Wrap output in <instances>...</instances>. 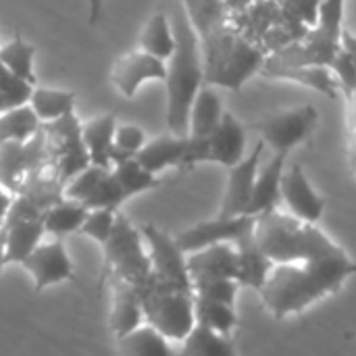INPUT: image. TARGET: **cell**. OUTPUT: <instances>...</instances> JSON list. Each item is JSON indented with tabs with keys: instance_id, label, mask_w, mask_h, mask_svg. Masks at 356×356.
Here are the masks:
<instances>
[{
	"instance_id": "8fae6325",
	"label": "cell",
	"mask_w": 356,
	"mask_h": 356,
	"mask_svg": "<svg viewBox=\"0 0 356 356\" xmlns=\"http://www.w3.org/2000/svg\"><path fill=\"white\" fill-rule=\"evenodd\" d=\"M21 267L31 275L33 280V292L40 294L50 286H56L60 282H71L73 275V263L71 257L63 244L60 238H54L48 244H38L23 261Z\"/></svg>"
},
{
	"instance_id": "52a82bcc",
	"label": "cell",
	"mask_w": 356,
	"mask_h": 356,
	"mask_svg": "<svg viewBox=\"0 0 356 356\" xmlns=\"http://www.w3.org/2000/svg\"><path fill=\"white\" fill-rule=\"evenodd\" d=\"M142 240V232L134 227L129 219L117 213L115 227L108 240L102 244L106 271L113 275V280H123L136 288H142L150 282L152 267L150 257L144 252Z\"/></svg>"
},
{
	"instance_id": "603a6c76",
	"label": "cell",
	"mask_w": 356,
	"mask_h": 356,
	"mask_svg": "<svg viewBox=\"0 0 356 356\" xmlns=\"http://www.w3.org/2000/svg\"><path fill=\"white\" fill-rule=\"evenodd\" d=\"M115 129H117V119L111 113L94 117L88 123H81V140L90 156V163L113 167Z\"/></svg>"
},
{
	"instance_id": "2e32d148",
	"label": "cell",
	"mask_w": 356,
	"mask_h": 356,
	"mask_svg": "<svg viewBox=\"0 0 356 356\" xmlns=\"http://www.w3.org/2000/svg\"><path fill=\"white\" fill-rule=\"evenodd\" d=\"M44 146L46 138H40L38 134L27 142L0 144V186L10 192H19L21 175L42 161Z\"/></svg>"
},
{
	"instance_id": "60d3db41",
	"label": "cell",
	"mask_w": 356,
	"mask_h": 356,
	"mask_svg": "<svg viewBox=\"0 0 356 356\" xmlns=\"http://www.w3.org/2000/svg\"><path fill=\"white\" fill-rule=\"evenodd\" d=\"M102 6H104V0H88V8H90V25H96L100 21V15H102Z\"/></svg>"
},
{
	"instance_id": "4fadbf2b",
	"label": "cell",
	"mask_w": 356,
	"mask_h": 356,
	"mask_svg": "<svg viewBox=\"0 0 356 356\" xmlns=\"http://www.w3.org/2000/svg\"><path fill=\"white\" fill-rule=\"evenodd\" d=\"M265 150H267L265 144L259 140V144L240 163L229 167L219 215H227V217L246 215L250 196H252V188H254L257 175H259V169H261V156Z\"/></svg>"
},
{
	"instance_id": "83f0119b",
	"label": "cell",
	"mask_w": 356,
	"mask_h": 356,
	"mask_svg": "<svg viewBox=\"0 0 356 356\" xmlns=\"http://www.w3.org/2000/svg\"><path fill=\"white\" fill-rule=\"evenodd\" d=\"M40 123H52L73 113L75 106V92L71 90H52V88H35L31 90L29 102H27Z\"/></svg>"
},
{
	"instance_id": "7402d4cb",
	"label": "cell",
	"mask_w": 356,
	"mask_h": 356,
	"mask_svg": "<svg viewBox=\"0 0 356 356\" xmlns=\"http://www.w3.org/2000/svg\"><path fill=\"white\" fill-rule=\"evenodd\" d=\"M6 240H4V259L8 263H19L42 242L46 236L42 217H23L10 219L2 223Z\"/></svg>"
},
{
	"instance_id": "44dd1931",
	"label": "cell",
	"mask_w": 356,
	"mask_h": 356,
	"mask_svg": "<svg viewBox=\"0 0 356 356\" xmlns=\"http://www.w3.org/2000/svg\"><path fill=\"white\" fill-rule=\"evenodd\" d=\"M111 332L115 338H121L144 323V309L140 290L123 280H115L113 292V309H111Z\"/></svg>"
},
{
	"instance_id": "d6a6232c",
	"label": "cell",
	"mask_w": 356,
	"mask_h": 356,
	"mask_svg": "<svg viewBox=\"0 0 356 356\" xmlns=\"http://www.w3.org/2000/svg\"><path fill=\"white\" fill-rule=\"evenodd\" d=\"M33 56H35L33 44L25 42L21 35H15L10 42L0 46V65L29 83H35Z\"/></svg>"
},
{
	"instance_id": "9c48e42d",
	"label": "cell",
	"mask_w": 356,
	"mask_h": 356,
	"mask_svg": "<svg viewBox=\"0 0 356 356\" xmlns=\"http://www.w3.org/2000/svg\"><path fill=\"white\" fill-rule=\"evenodd\" d=\"M142 238L148 242V257L152 267V277L171 290L192 292V277L188 271V254L179 248L177 240L156 225H142Z\"/></svg>"
},
{
	"instance_id": "e575fe53",
	"label": "cell",
	"mask_w": 356,
	"mask_h": 356,
	"mask_svg": "<svg viewBox=\"0 0 356 356\" xmlns=\"http://www.w3.org/2000/svg\"><path fill=\"white\" fill-rule=\"evenodd\" d=\"M108 171H111V167H102V165H94V163L86 165L65 184L63 196L77 200V202H86Z\"/></svg>"
},
{
	"instance_id": "f35d334b",
	"label": "cell",
	"mask_w": 356,
	"mask_h": 356,
	"mask_svg": "<svg viewBox=\"0 0 356 356\" xmlns=\"http://www.w3.org/2000/svg\"><path fill=\"white\" fill-rule=\"evenodd\" d=\"M148 142L144 129L140 125H117L115 129V150H113V163L127 159V156H136L142 146Z\"/></svg>"
},
{
	"instance_id": "6da1fadb",
	"label": "cell",
	"mask_w": 356,
	"mask_h": 356,
	"mask_svg": "<svg viewBox=\"0 0 356 356\" xmlns=\"http://www.w3.org/2000/svg\"><path fill=\"white\" fill-rule=\"evenodd\" d=\"M353 275H356V263L346 250L307 261L275 263L259 294L275 319H286L336 294Z\"/></svg>"
},
{
	"instance_id": "f1b7e54d",
	"label": "cell",
	"mask_w": 356,
	"mask_h": 356,
	"mask_svg": "<svg viewBox=\"0 0 356 356\" xmlns=\"http://www.w3.org/2000/svg\"><path fill=\"white\" fill-rule=\"evenodd\" d=\"M140 48L167 63V58L175 50V31H173L171 17H167L165 13L152 15L142 29Z\"/></svg>"
},
{
	"instance_id": "8992f818",
	"label": "cell",
	"mask_w": 356,
	"mask_h": 356,
	"mask_svg": "<svg viewBox=\"0 0 356 356\" xmlns=\"http://www.w3.org/2000/svg\"><path fill=\"white\" fill-rule=\"evenodd\" d=\"M140 290L144 321L156 327L169 342H184L196 325L194 294L161 286L154 277Z\"/></svg>"
},
{
	"instance_id": "4dcf8cb0",
	"label": "cell",
	"mask_w": 356,
	"mask_h": 356,
	"mask_svg": "<svg viewBox=\"0 0 356 356\" xmlns=\"http://www.w3.org/2000/svg\"><path fill=\"white\" fill-rule=\"evenodd\" d=\"M40 134V119L29 104H21L0 113V144L27 142Z\"/></svg>"
},
{
	"instance_id": "b9f144b4",
	"label": "cell",
	"mask_w": 356,
	"mask_h": 356,
	"mask_svg": "<svg viewBox=\"0 0 356 356\" xmlns=\"http://www.w3.org/2000/svg\"><path fill=\"white\" fill-rule=\"evenodd\" d=\"M10 204H13V198L6 194V190L0 186V225L4 223V219H6V215H8V211H10Z\"/></svg>"
},
{
	"instance_id": "7bdbcfd3",
	"label": "cell",
	"mask_w": 356,
	"mask_h": 356,
	"mask_svg": "<svg viewBox=\"0 0 356 356\" xmlns=\"http://www.w3.org/2000/svg\"><path fill=\"white\" fill-rule=\"evenodd\" d=\"M223 2L227 4L229 10H242V8H246L250 2H254V0H223Z\"/></svg>"
},
{
	"instance_id": "1f68e13d",
	"label": "cell",
	"mask_w": 356,
	"mask_h": 356,
	"mask_svg": "<svg viewBox=\"0 0 356 356\" xmlns=\"http://www.w3.org/2000/svg\"><path fill=\"white\" fill-rule=\"evenodd\" d=\"M181 353L188 356H232L236 355V346L232 342V336L217 334L196 323L192 332L184 338Z\"/></svg>"
},
{
	"instance_id": "ab89813d",
	"label": "cell",
	"mask_w": 356,
	"mask_h": 356,
	"mask_svg": "<svg viewBox=\"0 0 356 356\" xmlns=\"http://www.w3.org/2000/svg\"><path fill=\"white\" fill-rule=\"evenodd\" d=\"M340 50L353 60V65L356 67V35L350 31H342V40H340Z\"/></svg>"
},
{
	"instance_id": "30bf717a",
	"label": "cell",
	"mask_w": 356,
	"mask_h": 356,
	"mask_svg": "<svg viewBox=\"0 0 356 356\" xmlns=\"http://www.w3.org/2000/svg\"><path fill=\"white\" fill-rule=\"evenodd\" d=\"M282 204L288 215L307 221V223H321L325 215L327 200L321 196L311 179L307 177L305 169L298 163L286 165L284 179H282Z\"/></svg>"
},
{
	"instance_id": "d590c367",
	"label": "cell",
	"mask_w": 356,
	"mask_h": 356,
	"mask_svg": "<svg viewBox=\"0 0 356 356\" xmlns=\"http://www.w3.org/2000/svg\"><path fill=\"white\" fill-rule=\"evenodd\" d=\"M35 83H29L0 65V113L27 104Z\"/></svg>"
},
{
	"instance_id": "484cf974",
	"label": "cell",
	"mask_w": 356,
	"mask_h": 356,
	"mask_svg": "<svg viewBox=\"0 0 356 356\" xmlns=\"http://www.w3.org/2000/svg\"><path fill=\"white\" fill-rule=\"evenodd\" d=\"M111 171L117 177V181L123 188L127 198L150 192V190H156V188H161L165 184L163 177L148 171L136 156H127V159H121V161L113 163Z\"/></svg>"
},
{
	"instance_id": "f6af8a7d",
	"label": "cell",
	"mask_w": 356,
	"mask_h": 356,
	"mask_svg": "<svg viewBox=\"0 0 356 356\" xmlns=\"http://www.w3.org/2000/svg\"><path fill=\"white\" fill-rule=\"evenodd\" d=\"M4 240H6V234H4V227L0 225V271L6 265V259H4Z\"/></svg>"
},
{
	"instance_id": "7a4b0ae2",
	"label": "cell",
	"mask_w": 356,
	"mask_h": 356,
	"mask_svg": "<svg viewBox=\"0 0 356 356\" xmlns=\"http://www.w3.org/2000/svg\"><path fill=\"white\" fill-rule=\"evenodd\" d=\"M171 23L175 31V50L167 58V127L171 134L188 136L190 106L204 81V60L198 33L190 23L181 0L173 2Z\"/></svg>"
},
{
	"instance_id": "9a60e30c",
	"label": "cell",
	"mask_w": 356,
	"mask_h": 356,
	"mask_svg": "<svg viewBox=\"0 0 356 356\" xmlns=\"http://www.w3.org/2000/svg\"><path fill=\"white\" fill-rule=\"evenodd\" d=\"M202 144L204 163H215L229 169L246 156V127L225 111L219 125L202 138Z\"/></svg>"
},
{
	"instance_id": "ee69618b",
	"label": "cell",
	"mask_w": 356,
	"mask_h": 356,
	"mask_svg": "<svg viewBox=\"0 0 356 356\" xmlns=\"http://www.w3.org/2000/svg\"><path fill=\"white\" fill-rule=\"evenodd\" d=\"M346 100H348V104H350V108H348V111H350V123H353V127L356 129V90L346 98Z\"/></svg>"
},
{
	"instance_id": "e0dca14e",
	"label": "cell",
	"mask_w": 356,
	"mask_h": 356,
	"mask_svg": "<svg viewBox=\"0 0 356 356\" xmlns=\"http://www.w3.org/2000/svg\"><path fill=\"white\" fill-rule=\"evenodd\" d=\"M188 271L192 282L207 277H234L238 280V250L234 242L211 244L188 252Z\"/></svg>"
},
{
	"instance_id": "f546056e",
	"label": "cell",
	"mask_w": 356,
	"mask_h": 356,
	"mask_svg": "<svg viewBox=\"0 0 356 356\" xmlns=\"http://www.w3.org/2000/svg\"><path fill=\"white\" fill-rule=\"evenodd\" d=\"M194 317H196L198 325L209 327V330H213L217 334H223V336H232L240 325L236 305L204 300V298H198V296H194Z\"/></svg>"
},
{
	"instance_id": "cb8c5ba5",
	"label": "cell",
	"mask_w": 356,
	"mask_h": 356,
	"mask_svg": "<svg viewBox=\"0 0 356 356\" xmlns=\"http://www.w3.org/2000/svg\"><path fill=\"white\" fill-rule=\"evenodd\" d=\"M225 108H223V100L219 96V92L215 90V86L204 83L192 106H190V117H188V136L192 138H207L221 121Z\"/></svg>"
},
{
	"instance_id": "8d00e7d4",
	"label": "cell",
	"mask_w": 356,
	"mask_h": 356,
	"mask_svg": "<svg viewBox=\"0 0 356 356\" xmlns=\"http://www.w3.org/2000/svg\"><path fill=\"white\" fill-rule=\"evenodd\" d=\"M125 200H127V196H125L123 188L119 186L113 171H108L83 204L88 209H113V211H117Z\"/></svg>"
},
{
	"instance_id": "d6986e66",
	"label": "cell",
	"mask_w": 356,
	"mask_h": 356,
	"mask_svg": "<svg viewBox=\"0 0 356 356\" xmlns=\"http://www.w3.org/2000/svg\"><path fill=\"white\" fill-rule=\"evenodd\" d=\"M286 165L288 154H271V161L259 169L246 215L261 217L265 213L277 211V207L282 204V179Z\"/></svg>"
},
{
	"instance_id": "5bb4252c",
	"label": "cell",
	"mask_w": 356,
	"mask_h": 356,
	"mask_svg": "<svg viewBox=\"0 0 356 356\" xmlns=\"http://www.w3.org/2000/svg\"><path fill=\"white\" fill-rule=\"evenodd\" d=\"M165 77L167 63L144 52L142 48L123 54L111 69V81L125 98H134L146 81H165Z\"/></svg>"
},
{
	"instance_id": "5b68a950",
	"label": "cell",
	"mask_w": 356,
	"mask_h": 356,
	"mask_svg": "<svg viewBox=\"0 0 356 356\" xmlns=\"http://www.w3.org/2000/svg\"><path fill=\"white\" fill-rule=\"evenodd\" d=\"M344 2L346 0H321L317 6V21L313 29L296 44L284 48L269 65H330L340 50L344 31Z\"/></svg>"
},
{
	"instance_id": "277c9868",
	"label": "cell",
	"mask_w": 356,
	"mask_h": 356,
	"mask_svg": "<svg viewBox=\"0 0 356 356\" xmlns=\"http://www.w3.org/2000/svg\"><path fill=\"white\" fill-rule=\"evenodd\" d=\"M254 236L273 263L307 261L344 250L319 227V223H307L277 211L257 217Z\"/></svg>"
},
{
	"instance_id": "ac0fdd59",
	"label": "cell",
	"mask_w": 356,
	"mask_h": 356,
	"mask_svg": "<svg viewBox=\"0 0 356 356\" xmlns=\"http://www.w3.org/2000/svg\"><path fill=\"white\" fill-rule=\"evenodd\" d=\"M136 159L152 173H161L165 169H181L188 171V136L163 134L148 140Z\"/></svg>"
},
{
	"instance_id": "3957f363",
	"label": "cell",
	"mask_w": 356,
	"mask_h": 356,
	"mask_svg": "<svg viewBox=\"0 0 356 356\" xmlns=\"http://www.w3.org/2000/svg\"><path fill=\"white\" fill-rule=\"evenodd\" d=\"M196 33L202 48L204 81L209 86L238 92L252 75L263 73L267 56L229 25V15L196 27Z\"/></svg>"
},
{
	"instance_id": "ba28073f",
	"label": "cell",
	"mask_w": 356,
	"mask_h": 356,
	"mask_svg": "<svg viewBox=\"0 0 356 356\" xmlns=\"http://www.w3.org/2000/svg\"><path fill=\"white\" fill-rule=\"evenodd\" d=\"M319 123V113L313 104H300L294 108H286L265 117L257 129L261 134V142L273 154H288L307 144L315 134Z\"/></svg>"
},
{
	"instance_id": "d4e9b609",
	"label": "cell",
	"mask_w": 356,
	"mask_h": 356,
	"mask_svg": "<svg viewBox=\"0 0 356 356\" xmlns=\"http://www.w3.org/2000/svg\"><path fill=\"white\" fill-rule=\"evenodd\" d=\"M86 215H88V207L83 202L63 196L42 213V223L46 234H50L52 238H65L69 234L79 232Z\"/></svg>"
},
{
	"instance_id": "7c38bea8",
	"label": "cell",
	"mask_w": 356,
	"mask_h": 356,
	"mask_svg": "<svg viewBox=\"0 0 356 356\" xmlns=\"http://www.w3.org/2000/svg\"><path fill=\"white\" fill-rule=\"evenodd\" d=\"M254 223H257V217L252 215H234V217L217 215L211 221H200L184 229L181 234L175 236V240L179 248L188 254L211 244H221V242L236 244V240H240L244 234L254 229Z\"/></svg>"
},
{
	"instance_id": "ffe728a7",
	"label": "cell",
	"mask_w": 356,
	"mask_h": 356,
	"mask_svg": "<svg viewBox=\"0 0 356 356\" xmlns=\"http://www.w3.org/2000/svg\"><path fill=\"white\" fill-rule=\"evenodd\" d=\"M236 250H238V282H240V286L261 292V288L265 286L275 263L261 248V244L254 236V229L244 234L240 240H236Z\"/></svg>"
},
{
	"instance_id": "74e56055",
	"label": "cell",
	"mask_w": 356,
	"mask_h": 356,
	"mask_svg": "<svg viewBox=\"0 0 356 356\" xmlns=\"http://www.w3.org/2000/svg\"><path fill=\"white\" fill-rule=\"evenodd\" d=\"M115 219H117V211L113 209H88V215L77 234L92 238L94 242L102 246L115 227Z\"/></svg>"
},
{
	"instance_id": "836d02e7",
	"label": "cell",
	"mask_w": 356,
	"mask_h": 356,
	"mask_svg": "<svg viewBox=\"0 0 356 356\" xmlns=\"http://www.w3.org/2000/svg\"><path fill=\"white\" fill-rule=\"evenodd\" d=\"M240 290H242V286L234 277H207V280L192 282L194 296L204 298V300L225 302V305H236Z\"/></svg>"
},
{
	"instance_id": "4316f807",
	"label": "cell",
	"mask_w": 356,
	"mask_h": 356,
	"mask_svg": "<svg viewBox=\"0 0 356 356\" xmlns=\"http://www.w3.org/2000/svg\"><path fill=\"white\" fill-rule=\"evenodd\" d=\"M117 350L125 356H167L173 353L169 340L150 323L138 325L129 334L117 338Z\"/></svg>"
}]
</instances>
